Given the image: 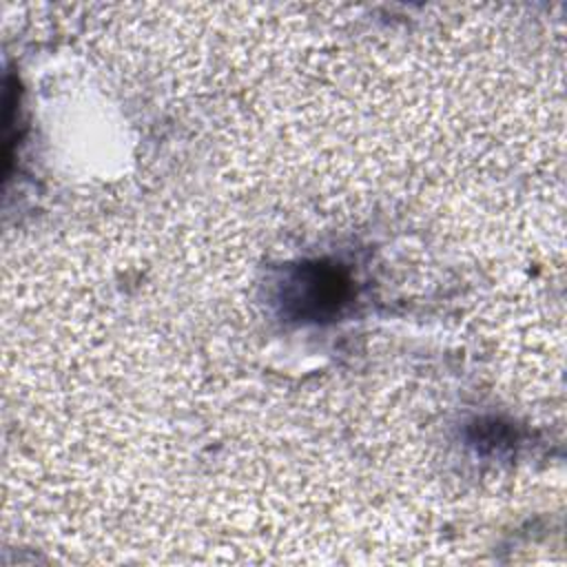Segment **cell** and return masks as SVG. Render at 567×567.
<instances>
[{
  "label": "cell",
  "instance_id": "6da1fadb",
  "mask_svg": "<svg viewBox=\"0 0 567 567\" xmlns=\"http://www.w3.org/2000/svg\"><path fill=\"white\" fill-rule=\"evenodd\" d=\"M348 292V281L341 270L326 264L301 266L292 281L288 301L297 306L301 317H328L339 310Z\"/></svg>",
  "mask_w": 567,
  "mask_h": 567
}]
</instances>
